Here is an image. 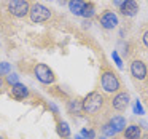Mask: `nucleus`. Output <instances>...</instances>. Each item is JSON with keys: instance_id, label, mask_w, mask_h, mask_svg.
<instances>
[{"instance_id": "1", "label": "nucleus", "mask_w": 148, "mask_h": 139, "mask_svg": "<svg viewBox=\"0 0 148 139\" xmlns=\"http://www.w3.org/2000/svg\"><path fill=\"white\" fill-rule=\"evenodd\" d=\"M103 104H105V99L102 94L99 91H91L83 99V112L88 115H96L102 110Z\"/></svg>"}, {"instance_id": "2", "label": "nucleus", "mask_w": 148, "mask_h": 139, "mask_svg": "<svg viewBox=\"0 0 148 139\" xmlns=\"http://www.w3.org/2000/svg\"><path fill=\"white\" fill-rule=\"evenodd\" d=\"M100 88L108 94H115L118 91H121V82L113 71L105 69L100 74Z\"/></svg>"}, {"instance_id": "3", "label": "nucleus", "mask_w": 148, "mask_h": 139, "mask_svg": "<svg viewBox=\"0 0 148 139\" xmlns=\"http://www.w3.org/2000/svg\"><path fill=\"white\" fill-rule=\"evenodd\" d=\"M29 18L32 23H46V21L51 18V10H49L48 7H45V5L42 3H30V10H29Z\"/></svg>"}, {"instance_id": "4", "label": "nucleus", "mask_w": 148, "mask_h": 139, "mask_svg": "<svg viewBox=\"0 0 148 139\" xmlns=\"http://www.w3.org/2000/svg\"><path fill=\"white\" fill-rule=\"evenodd\" d=\"M34 75H35V78L43 85H53L56 82V75H54V72H53V69L49 67V66L43 64V62L34 66Z\"/></svg>"}, {"instance_id": "5", "label": "nucleus", "mask_w": 148, "mask_h": 139, "mask_svg": "<svg viewBox=\"0 0 148 139\" xmlns=\"http://www.w3.org/2000/svg\"><path fill=\"white\" fill-rule=\"evenodd\" d=\"M7 10L14 18H26L30 10V2L29 0H8Z\"/></svg>"}, {"instance_id": "6", "label": "nucleus", "mask_w": 148, "mask_h": 139, "mask_svg": "<svg viewBox=\"0 0 148 139\" xmlns=\"http://www.w3.org/2000/svg\"><path fill=\"white\" fill-rule=\"evenodd\" d=\"M129 72H131V75L135 78V80H147L148 77V69H147V64H145L142 59H134V61L131 62V66H129Z\"/></svg>"}, {"instance_id": "7", "label": "nucleus", "mask_w": 148, "mask_h": 139, "mask_svg": "<svg viewBox=\"0 0 148 139\" xmlns=\"http://www.w3.org/2000/svg\"><path fill=\"white\" fill-rule=\"evenodd\" d=\"M131 104V98L126 91H118L115 93V96L112 98V107L116 112H124Z\"/></svg>"}, {"instance_id": "8", "label": "nucleus", "mask_w": 148, "mask_h": 139, "mask_svg": "<svg viewBox=\"0 0 148 139\" xmlns=\"http://www.w3.org/2000/svg\"><path fill=\"white\" fill-rule=\"evenodd\" d=\"M99 21H100V26H102L105 30H112V29H115V27L119 24L118 23V16H116L113 11H110V10L103 11V13L100 15Z\"/></svg>"}, {"instance_id": "9", "label": "nucleus", "mask_w": 148, "mask_h": 139, "mask_svg": "<svg viewBox=\"0 0 148 139\" xmlns=\"http://www.w3.org/2000/svg\"><path fill=\"white\" fill-rule=\"evenodd\" d=\"M119 11H121V15L126 18H134L135 15L138 13V3L135 0H126L124 3L119 7Z\"/></svg>"}, {"instance_id": "10", "label": "nucleus", "mask_w": 148, "mask_h": 139, "mask_svg": "<svg viewBox=\"0 0 148 139\" xmlns=\"http://www.w3.org/2000/svg\"><path fill=\"white\" fill-rule=\"evenodd\" d=\"M29 88L26 86L24 83H16L11 86V96H13V99L16 101H23L26 99V98H29Z\"/></svg>"}, {"instance_id": "11", "label": "nucleus", "mask_w": 148, "mask_h": 139, "mask_svg": "<svg viewBox=\"0 0 148 139\" xmlns=\"http://www.w3.org/2000/svg\"><path fill=\"white\" fill-rule=\"evenodd\" d=\"M67 112L70 113L72 117H78L83 113V101L81 99H70L67 101Z\"/></svg>"}, {"instance_id": "12", "label": "nucleus", "mask_w": 148, "mask_h": 139, "mask_svg": "<svg viewBox=\"0 0 148 139\" xmlns=\"http://www.w3.org/2000/svg\"><path fill=\"white\" fill-rule=\"evenodd\" d=\"M123 136H124V139H142V128L135 123L127 125L123 131Z\"/></svg>"}, {"instance_id": "13", "label": "nucleus", "mask_w": 148, "mask_h": 139, "mask_svg": "<svg viewBox=\"0 0 148 139\" xmlns=\"http://www.w3.org/2000/svg\"><path fill=\"white\" fill-rule=\"evenodd\" d=\"M108 125L112 126L116 133H123V131H124V128L127 126V125H126V118H124V117H121V115H113L112 118L108 120Z\"/></svg>"}, {"instance_id": "14", "label": "nucleus", "mask_w": 148, "mask_h": 139, "mask_svg": "<svg viewBox=\"0 0 148 139\" xmlns=\"http://www.w3.org/2000/svg\"><path fill=\"white\" fill-rule=\"evenodd\" d=\"M84 5H86L84 0H70V2H69V10H70L72 15H75V16H81Z\"/></svg>"}, {"instance_id": "15", "label": "nucleus", "mask_w": 148, "mask_h": 139, "mask_svg": "<svg viewBox=\"0 0 148 139\" xmlns=\"http://www.w3.org/2000/svg\"><path fill=\"white\" fill-rule=\"evenodd\" d=\"M56 131H58V134L61 136L62 139L70 138V126H69L67 122H59V123H58V128H56Z\"/></svg>"}, {"instance_id": "16", "label": "nucleus", "mask_w": 148, "mask_h": 139, "mask_svg": "<svg viewBox=\"0 0 148 139\" xmlns=\"http://www.w3.org/2000/svg\"><path fill=\"white\" fill-rule=\"evenodd\" d=\"M94 13H96V7H94V3H86L83 8V13H81V16L86 18V19H89V18L94 16Z\"/></svg>"}, {"instance_id": "17", "label": "nucleus", "mask_w": 148, "mask_h": 139, "mask_svg": "<svg viewBox=\"0 0 148 139\" xmlns=\"http://www.w3.org/2000/svg\"><path fill=\"white\" fill-rule=\"evenodd\" d=\"M5 83L10 85V86L19 83V75H16V74H8L7 77H5Z\"/></svg>"}, {"instance_id": "18", "label": "nucleus", "mask_w": 148, "mask_h": 139, "mask_svg": "<svg viewBox=\"0 0 148 139\" xmlns=\"http://www.w3.org/2000/svg\"><path fill=\"white\" fill-rule=\"evenodd\" d=\"M102 134H103V136H110V138H113V136L116 134V131L108 125V123H105V125L102 126Z\"/></svg>"}, {"instance_id": "19", "label": "nucleus", "mask_w": 148, "mask_h": 139, "mask_svg": "<svg viewBox=\"0 0 148 139\" xmlns=\"http://www.w3.org/2000/svg\"><path fill=\"white\" fill-rule=\"evenodd\" d=\"M8 74H11V66L8 62H0V77Z\"/></svg>"}, {"instance_id": "20", "label": "nucleus", "mask_w": 148, "mask_h": 139, "mask_svg": "<svg viewBox=\"0 0 148 139\" xmlns=\"http://www.w3.org/2000/svg\"><path fill=\"white\" fill-rule=\"evenodd\" d=\"M81 136L86 139H94L96 138V131L94 129H81Z\"/></svg>"}, {"instance_id": "21", "label": "nucleus", "mask_w": 148, "mask_h": 139, "mask_svg": "<svg viewBox=\"0 0 148 139\" xmlns=\"http://www.w3.org/2000/svg\"><path fill=\"white\" fill-rule=\"evenodd\" d=\"M134 113H137V115H143V113H145V110H143V107H142L140 101H135V104H134Z\"/></svg>"}, {"instance_id": "22", "label": "nucleus", "mask_w": 148, "mask_h": 139, "mask_svg": "<svg viewBox=\"0 0 148 139\" xmlns=\"http://www.w3.org/2000/svg\"><path fill=\"white\" fill-rule=\"evenodd\" d=\"M112 56H113V59H115L116 66H118L119 69H123V62H121V59H119V56L116 55V51H113V53H112Z\"/></svg>"}, {"instance_id": "23", "label": "nucleus", "mask_w": 148, "mask_h": 139, "mask_svg": "<svg viewBox=\"0 0 148 139\" xmlns=\"http://www.w3.org/2000/svg\"><path fill=\"white\" fill-rule=\"evenodd\" d=\"M142 43H143V45L148 48V30H145L143 35H142Z\"/></svg>"}, {"instance_id": "24", "label": "nucleus", "mask_w": 148, "mask_h": 139, "mask_svg": "<svg viewBox=\"0 0 148 139\" xmlns=\"http://www.w3.org/2000/svg\"><path fill=\"white\" fill-rule=\"evenodd\" d=\"M124 2H126V0H113V5H115V7H121V5L123 3H124Z\"/></svg>"}, {"instance_id": "25", "label": "nucleus", "mask_w": 148, "mask_h": 139, "mask_svg": "<svg viewBox=\"0 0 148 139\" xmlns=\"http://www.w3.org/2000/svg\"><path fill=\"white\" fill-rule=\"evenodd\" d=\"M3 85H5V78H2V77H0V91H2V88H3Z\"/></svg>"}, {"instance_id": "26", "label": "nucleus", "mask_w": 148, "mask_h": 139, "mask_svg": "<svg viewBox=\"0 0 148 139\" xmlns=\"http://www.w3.org/2000/svg\"><path fill=\"white\" fill-rule=\"evenodd\" d=\"M75 139H86V138H83V136H77Z\"/></svg>"}, {"instance_id": "27", "label": "nucleus", "mask_w": 148, "mask_h": 139, "mask_svg": "<svg viewBox=\"0 0 148 139\" xmlns=\"http://www.w3.org/2000/svg\"><path fill=\"white\" fill-rule=\"evenodd\" d=\"M145 139H148V134H147V136H145Z\"/></svg>"}, {"instance_id": "28", "label": "nucleus", "mask_w": 148, "mask_h": 139, "mask_svg": "<svg viewBox=\"0 0 148 139\" xmlns=\"http://www.w3.org/2000/svg\"><path fill=\"white\" fill-rule=\"evenodd\" d=\"M100 139H105V136H103V138H100Z\"/></svg>"}, {"instance_id": "29", "label": "nucleus", "mask_w": 148, "mask_h": 139, "mask_svg": "<svg viewBox=\"0 0 148 139\" xmlns=\"http://www.w3.org/2000/svg\"><path fill=\"white\" fill-rule=\"evenodd\" d=\"M61 2H65V0H61Z\"/></svg>"}, {"instance_id": "30", "label": "nucleus", "mask_w": 148, "mask_h": 139, "mask_svg": "<svg viewBox=\"0 0 148 139\" xmlns=\"http://www.w3.org/2000/svg\"><path fill=\"white\" fill-rule=\"evenodd\" d=\"M65 139H70V138H65Z\"/></svg>"}, {"instance_id": "31", "label": "nucleus", "mask_w": 148, "mask_h": 139, "mask_svg": "<svg viewBox=\"0 0 148 139\" xmlns=\"http://www.w3.org/2000/svg\"><path fill=\"white\" fill-rule=\"evenodd\" d=\"M112 139H116V138H112Z\"/></svg>"}, {"instance_id": "32", "label": "nucleus", "mask_w": 148, "mask_h": 139, "mask_svg": "<svg viewBox=\"0 0 148 139\" xmlns=\"http://www.w3.org/2000/svg\"><path fill=\"white\" fill-rule=\"evenodd\" d=\"M0 139H2V138H0Z\"/></svg>"}]
</instances>
